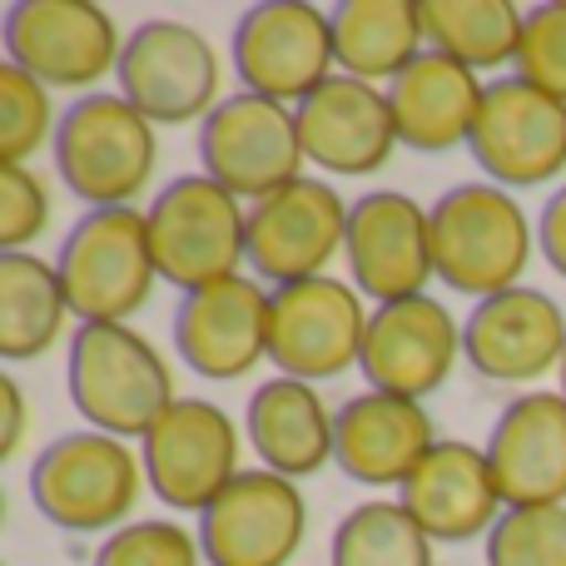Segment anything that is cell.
Instances as JSON below:
<instances>
[{"instance_id": "cell-12", "label": "cell", "mask_w": 566, "mask_h": 566, "mask_svg": "<svg viewBox=\"0 0 566 566\" xmlns=\"http://www.w3.org/2000/svg\"><path fill=\"white\" fill-rule=\"evenodd\" d=\"M303 165L308 159L298 145V119L279 99L239 90L219 99L214 115L199 125V175H209L249 205L303 179Z\"/></svg>"}, {"instance_id": "cell-19", "label": "cell", "mask_w": 566, "mask_h": 566, "mask_svg": "<svg viewBox=\"0 0 566 566\" xmlns=\"http://www.w3.org/2000/svg\"><path fill=\"white\" fill-rule=\"evenodd\" d=\"M298 119V145L318 175L333 179H368L398 149L388 90L353 75H333L293 109Z\"/></svg>"}, {"instance_id": "cell-3", "label": "cell", "mask_w": 566, "mask_h": 566, "mask_svg": "<svg viewBox=\"0 0 566 566\" xmlns=\"http://www.w3.org/2000/svg\"><path fill=\"white\" fill-rule=\"evenodd\" d=\"M537 224L522 214L517 195L497 185H452L432 205V264L452 293L492 298L522 289Z\"/></svg>"}, {"instance_id": "cell-16", "label": "cell", "mask_w": 566, "mask_h": 566, "mask_svg": "<svg viewBox=\"0 0 566 566\" xmlns=\"http://www.w3.org/2000/svg\"><path fill=\"white\" fill-rule=\"evenodd\" d=\"M303 532L308 502L298 482L269 468H244L199 512V547L209 566H289Z\"/></svg>"}, {"instance_id": "cell-1", "label": "cell", "mask_w": 566, "mask_h": 566, "mask_svg": "<svg viewBox=\"0 0 566 566\" xmlns=\"http://www.w3.org/2000/svg\"><path fill=\"white\" fill-rule=\"evenodd\" d=\"M65 382L80 422L109 438H145L179 398L165 353L129 323H80L65 353Z\"/></svg>"}, {"instance_id": "cell-32", "label": "cell", "mask_w": 566, "mask_h": 566, "mask_svg": "<svg viewBox=\"0 0 566 566\" xmlns=\"http://www.w3.org/2000/svg\"><path fill=\"white\" fill-rule=\"evenodd\" d=\"M205 547L195 532H185L179 522H129V527L109 532L95 552V566H199Z\"/></svg>"}, {"instance_id": "cell-17", "label": "cell", "mask_w": 566, "mask_h": 566, "mask_svg": "<svg viewBox=\"0 0 566 566\" xmlns=\"http://www.w3.org/2000/svg\"><path fill=\"white\" fill-rule=\"evenodd\" d=\"M458 358H462V323L452 318L448 303H438L432 293H418V298L373 308L358 373L373 392L422 402L452 378Z\"/></svg>"}, {"instance_id": "cell-29", "label": "cell", "mask_w": 566, "mask_h": 566, "mask_svg": "<svg viewBox=\"0 0 566 566\" xmlns=\"http://www.w3.org/2000/svg\"><path fill=\"white\" fill-rule=\"evenodd\" d=\"M333 566H432V537L402 502H358L333 527Z\"/></svg>"}, {"instance_id": "cell-36", "label": "cell", "mask_w": 566, "mask_h": 566, "mask_svg": "<svg viewBox=\"0 0 566 566\" xmlns=\"http://www.w3.org/2000/svg\"><path fill=\"white\" fill-rule=\"evenodd\" d=\"M0 408H6V418H0V458H15L20 442H25V392H20V382L0 378Z\"/></svg>"}, {"instance_id": "cell-31", "label": "cell", "mask_w": 566, "mask_h": 566, "mask_svg": "<svg viewBox=\"0 0 566 566\" xmlns=\"http://www.w3.org/2000/svg\"><path fill=\"white\" fill-rule=\"evenodd\" d=\"M488 566H566V507H507L488 532Z\"/></svg>"}, {"instance_id": "cell-18", "label": "cell", "mask_w": 566, "mask_h": 566, "mask_svg": "<svg viewBox=\"0 0 566 566\" xmlns=\"http://www.w3.org/2000/svg\"><path fill=\"white\" fill-rule=\"evenodd\" d=\"M269 303L274 289L249 274L185 293L175 313V348L189 373L209 382L249 378L269 358Z\"/></svg>"}, {"instance_id": "cell-10", "label": "cell", "mask_w": 566, "mask_h": 566, "mask_svg": "<svg viewBox=\"0 0 566 566\" xmlns=\"http://www.w3.org/2000/svg\"><path fill=\"white\" fill-rule=\"evenodd\" d=\"M468 155L497 189H542L566 175V105L522 75L488 85Z\"/></svg>"}, {"instance_id": "cell-30", "label": "cell", "mask_w": 566, "mask_h": 566, "mask_svg": "<svg viewBox=\"0 0 566 566\" xmlns=\"http://www.w3.org/2000/svg\"><path fill=\"white\" fill-rule=\"evenodd\" d=\"M55 105L50 90L20 65H0V155L6 165H25L45 139H55Z\"/></svg>"}, {"instance_id": "cell-8", "label": "cell", "mask_w": 566, "mask_h": 566, "mask_svg": "<svg viewBox=\"0 0 566 566\" xmlns=\"http://www.w3.org/2000/svg\"><path fill=\"white\" fill-rule=\"evenodd\" d=\"M6 65H20L45 90H85L119 70L125 40L105 6L95 0H15L0 20Z\"/></svg>"}, {"instance_id": "cell-23", "label": "cell", "mask_w": 566, "mask_h": 566, "mask_svg": "<svg viewBox=\"0 0 566 566\" xmlns=\"http://www.w3.org/2000/svg\"><path fill=\"white\" fill-rule=\"evenodd\" d=\"M432 448V418L412 398L363 388L333 418V462L363 488H402Z\"/></svg>"}, {"instance_id": "cell-7", "label": "cell", "mask_w": 566, "mask_h": 566, "mask_svg": "<svg viewBox=\"0 0 566 566\" xmlns=\"http://www.w3.org/2000/svg\"><path fill=\"white\" fill-rule=\"evenodd\" d=\"M219 50L199 25L175 15H155L125 35L119 55V95L139 109L155 129L205 125L219 105Z\"/></svg>"}, {"instance_id": "cell-13", "label": "cell", "mask_w": 566, "mask_h": 566, "mask_svg": "<svg viewBox=\"0 0 566 566\" xmlns=\"http://www.w3.org/2000/svg\"><path fill=\"white\" fill-rule=\"evenodd\" d=\"M155 497L175 512H205L239 478V422L209 398H175L139 438Z\"/></svg>"}, {"instance_id": "cell-27", "label": "cell", "mask_w": 566, "mask_h": 566, "mask_svg": "<svg viewBox=\"0 0 566 566\" xmlns=\"http://www.w3.org/2000/svg\"><path fill=\"white\" fill-rule=\"evenodd\" d=\"M70 303L60 289L55 259L0 254V353L10 363H30L50 353L65 333Z\"/></svg>"}, {"instance_id": "cell-33", "label": "cell", "mask_w": 566, "mask_h": 566, "mask_svg": "<svg viewBox=\"0 0 566 566\" xmlns=\"http://www.w3.org/2000/svg\"><path fill=\"white\" fill-rule=\"evenodd\" d=\"M517 75L566 105V0H542V6L527 10Z\"/></svg>"}, {"instance_id": "cell-4", "label": "cell", "mask_w": 566, "mask_h": 566, "mask_svg": "<svg viewBox=\"0 0 566 566\" xmlns=\"http://www.w3.org/2000/svg\"><path fill=\"white\" fill-rule=\"evenodd\" d=\"M145 488V462L129 452L125 438L80 428L45 442L30 462V502L45 522L65 532H119Z\"/></svg>"}, {"instance_id": "cell-21", "label": "cell", "mask_w": 566, "mask_h": 566, "mask_svg": "<svg viewBox=\"0 0 566 566\" xmlns=\"http://www.w3.org/2000/svg\"><path fill=\"white\" fill-rule=\"evenodd\" d=\"M492 478L507 507H566V398L532 388L502 408L488 438Z\"/></svg>"}, {"instance_id": "cell-5", "label": "cell", "mask_w": 566, "mask_h": 566, "mask_svg": "<svg viewBox=\"0 0 566 566\" xmlns=\"http://www.w3.org/2000/svg\"><path fill=\"white\" fill-rule=\"evenodd\" d=\"M65 303L80 323H129L159 283L145 209H90L55 254Z\"/></svg>"}, {"instance_id": "cell-35", "label": "cell", "mask_w": 566, "mask_h": 566, "mask_svg": "<svg viewBox=\"0 0 566 566\" xmlns=\"http://www.w3.org/2000/svg\"><path fill=\"white\" fill-rule=\"evenodd\" d=\"M537 249L547 254V264L566 279V185H557V195L542 205V214H537Z\"/></svg>"}, {"instance_id": "cell-15", "label": "cell", "mask_w": 566, "mask_h": 566, "mask_svg": "<svg viewBox=\"0 0 566 566\" xmlns=\"http://www.w3.org/2000/svg\"><path fill=\"white\" fill-rule=\"evenodd\" d=\"M348 283L373 303H398L428 293L438 279L432 264V209H422L412 195L398 189H368L353 199L348 214Z\"/></svg>"}, {"instance_id": "cell-34", "label": "cell", "mask_w": 566, "mask_h": 566, "mask_svg": "<svg viewBox=\"0 0 566 566\" xmlns=\"http://www.w3.org/2000/svg\"><path fill=\"white\" fill-rule=\"evenodd\" d=\"M50 229V195L30 165H0V254H30Z\"/></svg>"}, {"instance_id": "cell-22", "label": "cell", "mask_w": 566, "mask_h": 566, "mask_svg": "<svg viewBox=\"0 0 566 566\" xmlns=\"http://www.w3.org/2000/svg\"><path fill=\"white\" fill-rule=\"evenodd\" d=\"M398 502L432 542H478L507 512L488 448H472L462 438H438V448L398 488Z\"/></svg>"}, {"instance_id": "cell-25", "label": "cell", "mask_w": 566, "mask_h": 566, "mask_svg": "<svg viewBox=\"0 0 566 566\" xmlns=\"http://www.w3.org/2000/svg\"><path fill=\"white\" fill-rule=\"evenodd\" d=\"M333 418L323 392L298 378L259 382L244 408V438L254 448L259 468L298 482L333 462Z\"/></svg>"}, {"instance_id": "cell-14", "label": "cell", "mask_w": 566, "mask_h": 566, "mask_svg": "<svg viewBox=\"0 0 566 566\" xmlns=\"http://www.w3.org/2000/svg\"><path fill=\"white\" fill-rule=\"evenodd\" d=\"M348 214L353 205L318 175H303L283 185L279 195L249 205V269H254V279L269 289L323 279L348 244Z\"/></svg>"}, {"instance_id": "cell-20", "label": "cell", "mask_w": 566, "mask_h": 566, "mask_svg": "<svg viewBox=\"0 0 566 566\" xmlns=\"http://www.w3.org/2000/svg\"><path fill=\"white\" fill-rule=\"evenodd\" d=\"M462 358L488 382H542L566 358V313L542 289H507L472 303Z\"/></svg>"}, {"instance_id": "cell-11", "label": "cell", "mask_w": 566, "mask_h": 566, "mask_svg": "<svg viewBox=\"0 0 566 566\" xmlns=\"http://www.w3.org/2000/svg\"><path fill=\"white\" fill-rule=\"evenodd\" d=\"M239 90L298 109L323 80L338 75L333 20L308 0H259L234 25Z\"/></svg>"}, {"instance_id": "cell-24", "label": "cell", "mask_w": 566, "mask_h": 566, "mask_svg": "<svg viewBox=\"0 0 566 566\" xmlns=\"http://www.w3.org/2000/svg\"><path fill=\"white\" fill-rule=\"evenodd\" d=\"M482 95H488V85L478 80V70L458 65L438 50H422L388 85L398 145L418 149V155H448V149L468 145Z\"/></svg>"}, {"instance_id": "cell-26", "label": "cell", "mask_w": 566, "mask_h": 566, "mask_svg": "<svg viewBox=\"0 0 566 566\" xmlns=\"http://www.w3.org/2000/svg\"><path fill=\"white\" fill-rule=\"evenodd\" d=\"M333 20V60L338 75L388 90L412 60L428 50L418 0H338Z\"/></svg>"}, {"instance_id": "cell-37", "label": "cell", "mask_w": 566, "mask_h": 566, "mask_svg": "<svg viewBox=\"0 0 566 566\" xmlns=\"http://www.w3.org/2000/svg\"><path fill=\"white\" fill-rule=\"evenodd\" d=\"M557 378H562V388H557V392H562V398H566V358H562V368H557Z\"/></svg>"}, {"instance_id": "cell-2", "label": "cell", "mask_w": 566, "mask_h": 566, "mask_svg": "<svg viewBox=\"0 0 566 566\" xmlns=\"http://www.w3.org/2000/svg\"><path fill=\"white\" fill-rule=\"evenodd\" d=\"M50 155L75 199H85L90 209H125L155 179L159 139L119 90H95L60 115Z\"/></svg>"}, {"instance_id": "cell-9", "label": "cell", "mask_w": 566, "mask_h": 566, "mask_svg": "<svg viewBox=\"0 0 566 566\" xmlns=\"http://www.w3.org/2000/svg\"><path fill=\"white\" fill-rule=\"evenodd\" d=\"M368 298L348 279H303L274 289L269 303V363L279 378L298 382H333L363 363L368 338Z\"/></svg>"}, {"instance_id": "cell-6", "label": "cell", "mask_w": 566, "mask_h": 566, "mask_svg": "<svg viewBox=\"0 0 566 566\" xmlns=\"http://www.w3.org/2000/svg\"><path fill=\"white\" fill-rule=\"evenodd\" d=\"M155 269L179 293L209 289L249 264V209L209 175H179L149 199Z\"/></svg>"}, {"instance_id": "cell-28", "label": "cell", "mask_w": 566, "mask_h": 566, "mask_svg": "<svg viewBox=\"0 0 566 566\" xmlns=\"http://www.w3.org/2000/svg\"><path fill=\"white\" fill-rule=\"evenodd\" d=\"M422 30H428V50L458 60L468 70H502L517 65L522 30H527V10L512 0H418Z\"/></svg>"}]
</instances>
